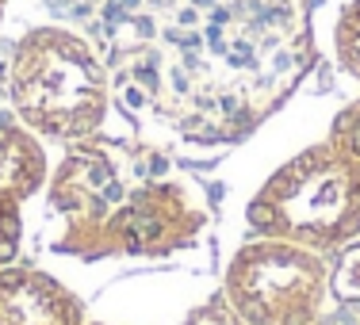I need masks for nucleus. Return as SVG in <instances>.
Wrapping results in <instances>:
<instances>
[{"label":"nucleus","instance_id":"20e7f679","mask_svg":"<svg viewBox=\"0 0 360 325\" xmlns=\"http://www.w3.org/2000/svg\"><path fill=\"white\" fill-rule=\"evenodd\" d=\"M8 92L20 123L31 134L81 142L108 115V69L73 31L39 27L12 54Z\"/></svg>","mask_w":360,"mask_h":325},{"label":"nucleus","instance_id":"6e6552de","mask_svg":"<svg viewBox=\"0 0 360 325\" xmlns=\"http://www.w3.org/2000/svg\"><path fill=\"white\" fill-rule=\"evenodd\" d=\"M330 295L345 310L360 314V237L330 256Z\"/></svg>","mask_w":360,"mask_h":325},{"label":"nucleus","instance_id":"7ed1b4c3","mask_svg":"<svg viewBox=\"0 0 360 325\" xmlns=\"http://www.w3.org/2000/svg\"><path fill=\"white\" fill-rule=\"evenodd\" d=\"M245 218L272 241L338 253L360 237V161L333 142L311 145L261 184Z\"/></svg>","mask_w":360,"mask_h":325},{"label":"nucleus","instance_id":"f257e3e1","mask_svg":"<svg viewBox=\"0 0 360 325\" xmlns=\"http://www.w3.org/2000/svg\"><path fill=\"white\" fill-rule=\"evenodd\" d=\"M307 0H127L111 15V69L192 142H238L311 65Z\"/></svg>","mask_w":360,"mask_h":325},{"label":"nucleus","instance_id":"423d86ee","mask_svg":"<svg viewBox=\"0 0 360 325\" xmlns=\"http://www.w3.org/2000/svg\"><path fill=\"white\" fill-rule=\"evenodd\" d=\"M46 180V153L23 123L0 119V268L23 245V203Z\"/></svg>","mask_w":360,"mask_h":325},{"label":"nucleus","instance_id":"f03ea898","mask_svg":"<svg viewBox=\"0 0 360 325\" xmlns=\"http://www.w3.org/2000/svg\"><path fill=\"white\" fill-rule=\"evenodd\" d=\"M54 253L81 260L169 256L211 226V195L173 157L134 138L70 142L50 176Z\"/></svg>","mask_w":360,"mask_h":325},{"label":"nucleus","instance_id":"1a4fd4ad","mask_svg":"<svg viewBox=\"0 0 360 325\" xmlns=\"http://www.w3.org/2000/svg\"><path fill=\"white\" fill-rule=\"evenodd\" d=\"M333 46H338L341 69L360 81V0H353V4L341 12L338 35H333Z\"/></svg>","mask_w":360,"mask_h":325},{"label":"nucleus","instance_id":"9b49d317","mask_svg":"<svg viewBox=\"0 0 360 325\" xmlns=\"http://www.w3.org/2000/svg\"><path fill=\"white\" fill-rule=\"evenodd\" d=\"M314 325H330V321H322V318H319V321H314Z\"/></svg>","mask_w":360,"mask_h":325},{"label":"nucleus","instance_id":"f8f14e48","mask_svg":"<svg viewBox=\"0 0 360 325\" xmlns=\"http://www.w3.org/2000/svg\"><path fill=\"white\" fill-rule=\"evenodd\" d=\"M0 12H4V0H0Z\"/></svg>","mask_w":360,"mask_h":325},{"label":"nucleus","instance_id":"0eeeda50","mask_svg":"<svg viewBox=\"0 0 360 325\" xmlns=\"http://www.w3.org/2000/svg\"><path fill=\"white\" fill-rule=\"evenodd\" d=\"M0 325H89L84 303L39 268H0Z\"/></svg>","mask_w":360,"mask_h":325},{"label":"nucleus","instance_id":"39448f33","mask_svg":"<svg viewBox=\"0 0 360 325\" xmlns=\"http://www.w3.org/2000/svg\"><path fill=\"white\" fill-rule=\"evenodd\" d=\"M222 295L245 325H314L330 298V260L303 245L257 237L230 260Z\"/></svg>","mask_w":360,"mask_h":325},{"label":"nucleus","instance_id":"9d476101","mask_svg":"<svg viewBox=\"0 0 360 325\" xmlns=\"http://www.w3.org/2000/svg\"><path fill=\"white\" fill-rule=\"evenodd\" d=\"M180 325H245V321L238 318V310L230 306V298L219 291V295L203 298L195 310H188V318L180 321Z\"/></svg>","mask_w":360,"mask_h":325}]
</instances>
